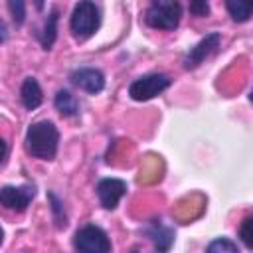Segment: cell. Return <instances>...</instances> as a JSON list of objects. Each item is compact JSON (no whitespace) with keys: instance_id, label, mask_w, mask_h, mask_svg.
Masks as SVG:
<instances>
[{"instance_id":"obj_1","label":"cell","mask_w":253,"mask_h":253,"mask_svg":"<svg viewBox=\"0 0 253 253\" xmlns=\"http://www.w3.org/2000/svg\"><path fill=\"white\" fill-rule=\"evenodd\" d=\"M57 142H59V132L51 121H40L28 126L26 150L34 158L53 160L57 154Z\"/></svg>"},{"instance_id":"obj_2","label":"cell","mask_w":253,"mask_h":253,"mask_svg":"<svg viewBox=\"0 0 253 253\" xmlns=\"http://www.w3.org/2000/svg\"><path fill=\"white\" fill-rule=\"evenodd\" d=\"M182 6L178 0H150L144 20L156 30H174L180 24Z\"/></svg>"},{"instance_id":"obj_3","label":"cell","mask_w":253,"mask_h":253,"mask_svg":"<svg viewBox=\"0 0 253 253\" xmlns=\"http://www.w3.org/2000/svg\"><path fill=\"white\" fill-rule=\"evenodd\" d=\"M101 16H99V8L95 6L93 0H79L71 12V34L77 40H87L89 36L95 34V30L99 28Z\"/></svg>"},{"instance_id":"obj_4","label":"cell","mask_w":253,"mask_h":253,"mask_svg":"<svg viewBox=\"0 0 253 253\" xmlns=\"http://www.w3.org/2000/svg\"><path fill=\"white\" fill-rule=\"evenodd\" d=\"M73 245L77 251H83V253L111 251V241H109L107 233L97 225H85V227L77 229V233L73 237Z\"/></svg>"},{"instance_id":"obj_5","label":"cell","mask_w":253,"mask_h":253,"mask_svg":"<svg viewBox=\"0 0 253 253\" xmlns=\"http://www.w3.org/2000/svg\"><path fill=\"white\" fill-rule=\"evenodd\" d=\"M168 87H170V79L166 75L150 73V75H142V77L134 79L128 85V95L134 101H148V99L156 97L158 93H162Z\"/></svg>"},{"instance_id":"obj_6","label":"cell","mask_w":253,"mask_h":253,"mask_svg":"<svg viewBox=\"0 0 253 253\" xmlns=\"http://www.w3.org/2000/svg\"><path fill=\"white\" fill-rule=\"evenodd\" d=\"M36 196L34 186H4L0 190V202L6 210L24 211Z\"/></svg>"},{"instance_id":"obj_7","label":"cell","mask_w":253,"mask_h":253,"mask_svg":"<svg viewBox=\"0 0 253 253\" xmlns=\"http://www.w3.org/2000/svg\"><path fill=\"white\" fill-rule=\"evenodd\" d=\"M125 194H126V184L119 178H105L97 184V196L105 210H115Z\"/></svg>"},{"instance_id":"obj_8","label":"cell","mask_w":253,"mask_h":253,"mask_svg":"<svg viewBox=\"0 0 253 253\" xmlns=\"http://www.w3.org/2000/svg\"><path fill=\"white\" fill-rule=\"evenodd\" d=\"M217 45H219V34H217V32L208 34L202 42H198V43L188 51V55H186V59H184V67H186V69L198 67L211 51H215Z\"/></svg>"},{"instance_id":"obj_9","label":"cell","mask_w":253,"mask_h":253,"mask_svg":"<svg viewBox=\"0 0 253 253\" xmlns=\"http://www.w3.org/2000/svg\"><path fill=\"white\" fill-rule=\"evenodd\" d=\"M71 81H73L79 89H83V91H87V93H91V95L103 91V87H105V77H103V73H101L99 69H93V67H83V69L73 71V73H71Z\"/></svg>"},{"instance_id":"obj_10","label":"cell","mask_w":253,"mask_h":253,"mask_svg":"<svg viewBox=\"0 0 253 253\" xmlns=\"http://www.w3.org/2000/svg\"><path fill=\"white\" fill-rule=\"evenodd\" d=\"M146 235L154 241L156 249H160V251L170 249V245H172V241H174V231H172L170 227H166L160 219H152V221L146 225Z\"/></svg>"},{"instance_id":"obj_11","label":"cell","mask_w":253,"mask_h":253,"mask_svg":"<svg viewBox=\"0 0 253 253\" xmlns=\"http://www.w3.org/2000/svg\"><path fill=\"white\" fill-rule=\"evenodd\" d=\"M20 99H22V105L26 109H30V111L40 107V103H42V87L34 77H26L24 79L22 89H20Z\"/></svg>"},{"instance_id":"obj_12","label":"cell","mask_w":253,"mask_h":253,"mask_svg":"<svg viewBox=\"0 0 253 253\" xmlns=\"http://www.w3.org/2000/svg\"><path fill=\"white\" fill-rule=\"evenodd\" d=\"M225 8L235 22H247L253 16V0H225Z\"/></svg>"},{"instance_id":"obj_13","label":"cell","mask_w":253,"mask_h":253,"mask_svg":"<svg viewBox=\"0 0 253 253\" xmlns=\"http://www.w3.org/2000/svg\"><path fill=\"white\" fill-rule=\"evenodd\" d=\"M55 109H57L63 117H75V115L79 113L77 99H75L69 91H65V89L57 91V95H55Z\"/></svg>"},{"instance_id":"obj_14","label":"cell","mask_w":253,"mask_h":253,"mask_svg":"<svg viewBox=\"0 0 253 253\" xmlns=\"http://www.w3.org/2000/svg\"><path fill=\"white\" fill-rule=\"evenodd\" d=\"M57 10H53L49 16H47V20H45V26H43V34H42V45H43V49H49L51 45H53V42H55V26H57Z\"/></svg>"},{"instance_id":"obj_15","label":"cell","mask_w":253,"mask_h":253,"mask_svg":"<svg viewBox=\"0 0 253 253\" xmlns=\"http://www.w3.org/2000/svg\"><path fill=\"white\" fill-rule=\"evenodd\" d=\"M239 237H241V241L249 249H253V215H247L241 221V225H239Z\"/></svg>"},{"instance_id":"obj_16","label":"cell","mask_w":253,"mask_h":253,"mask_svg":"<svg viewBox=\"0 0 253 253\" xmlns=\"http://www.w3.org/2000/svg\"><path fill=\"white\" fill-rule=\"evenodd\" d=\"M8 10L14 24H22L26 18V0H8Z\"/></svg>"},{"instance_id":"obj_17","label":"cell","mask_w":253,"mask_h":253,"mask_svg":"<svg viewBox=\"0 0 253 253\" xmlns=\"http://www.w3.org/2000/svg\"><path fill=\"white\" fill-rule=\"evenodd\" d=\"M208 251H210V253H217V251L237 253L239 247H237V243H233V241H229V239H215V241H211V243L208 245Z\"/></svg>"},{"instance_id":"obj_18","label":"cell","mask_w":253,"mask_h":253,"mask_svg":"<svg viewBox=\"0 0 253 253\" xmlns=\"http://www.w3.org/2000/svg\"><path fill=\"white\" fill-rule=\"evenodd\" d=\"M190 12L198 18L202 16H208L210 14V6H208V0H190Z\"/></svg>"},{"instance_id":"obj_19","label":"cell","mask_w":253,"mask_h":253,"mask_svg":"<svg viewBox=\"0 0 253 253\" xmlns=\"http://www.w3.org/2000/svg\"><path fill=\"white\" fill-rule=\"evenodd\" d=\"M34 4H36V8H38V10H42V8H43V4H45V0H34Z\"/></svg>"},{"instance_id":"obj_20","label":"cell","mask_w":253,"mask_h":253,"mask_svg":"<svg viewBox=\"0 0 253 253\" xmlns=\"http://www.w3.org/2000/svg\"><path fill=\"white\" fill-rule=\"evenodd\" d=\"M249 99H251V103H253V89H251V93H249Z\"/></svg>"}]
</instances>
